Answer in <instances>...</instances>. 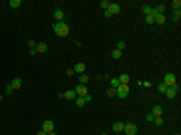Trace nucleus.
I'll return each mask as SVG.
<instances>
[{
  "label": "nucleus",
  "instance_id": "obj_1",
  "mask_svg": "<svg viewBox=\"0 0 181 135\" xmlns=\"http://www.w3.org/2000/svg\"><path fill=\"white\" fill-rule=\"evenodd\" d=\"M52 30H54L56 37H62V39L69 37V32H71V28H69V24H67L64 20H62V22H54V24H52Z\"/></svg>",
  "mask_w": 181,
  "mask_h": 135
},
{
  "label": "nucleus",
  "instance_id": "obj_2",
  "mask_svg": "<svg viewBox=\"0 0 181 135\" xmlns=\"http://www.w3.org/2000/svg\"><path fill=\"white\" fill-rule=\"evenodd\" d=\"M119 12H121V4H117V2H111V6L105 10V18H111V16L119 14Z\"/></svg>",
  "mask_w": 181,
  "mask_h": 135
},
{
  "label": "nucleus",
  "instance_id": "obj_3",
  "mask_svg": "<svg viewBox=\"0 0 181 135\" xmlns=\"http://www.w3.org/2000/svg\"><path fill=\"white\" fill-rule=\"evenodd\" d=\"M163 85H165V87H177V79H175V75H173V73H167V75L163 77Z\"/></svg>",
  "mask_w": 181,
  "mask_h": 135
},
{
  "label": "nucleus",
  "instance_id": "obj_4",
  "mask_svg": "<svg viewBox=\"0 0 181 135\" xmlns=\"http://www.w3.org/2000/svg\"><path fill=\"white\" fill-rule=\"evenodd\" d=\"M115 97L127 99V97H129V85H119V87L115 89Z\"/></svg>",
  "mask_w": 181,
  "mask_h": 135
},
{
  "label": "nucleus",
  "instance_id": "obj_5",
  "mask_svg": "<svg viewBox=\"0 0 181 135\" xmlns=\"http://www.w3.org/2000/svg\"><path fill=\"white\" fill-rule=\"evenodd\" d=\"M123 131L127 135H137V125L135 123H125L123 125Z\"/></svg>",
  "mask_w": 181,
  "mask_h": 135
},
{
  "label": "nucleus",
  "instance_id": "obj_6",
  "mask_svg": "<svg viewBox=\"0 0 181 135\" xmlns=\"http://www.w3.org/2000/svg\"><path fill=\"white\" fill-rule=\"evenodd\" d=\"M75 93H77V97H87V95H89V89H87V85H77V87H75Z\"/></svg>",
  "mask_w": 181,
  "mask_h": 135
},
{
  "label": "nucleus",
  "instance_id": "obj_7",
  "mask_svg": "<svg viewBox=\"0 0 181 135\" xmlns=\"http://www.w3.org/2000/svg\"><path fill=\"white\" fill-rule=\"evenodd\" d=\"M177 91H179V87H167V91L163 93L167 99H175L177 97Z\"/></svg>",
  "mask_w": 181,
  "mask_h": 135
},
{
  "label": "nucleus",
  "instance_id": "obj_8",
  "mask_svg": "<svg viewBox=\"0 0 181 135\" xmlns=\"http://www.w3.org/2000/svg\"><path fill=\"white\" fill-rule=\"evenodd\" d=\"M52 16H54V20H56V22H62V20H64V10H62V8H54Z\"/></svg>",
  "mask_w": 181,
  "mask_h": 135
},
{
  "label": "nucleus",
  "instance_id": "obj_9",
  "mask_svg": "<svg viewBox=\"0 0 181 135\" xmlns=\"http://www.w3.org/2000/svg\"><path fill=\"white\" fill-rule=\"evenodd\" d=\"M43 131H45V133H50V131H54V123H52L50 119H46L45 123H43Z\"/></svg>",
  "mask_w": 181,
  "mask_h": 135
},
{
  "label": "nucleus",
  "instance_id": "obj_10",
  "mask_svg": "<svg viewBox=\"0 0 181 135\" xmlns=\"http://www.w3.org/2000/svg\"><path fill=\"white\" fill-rule=\"evenodd\" d=\"M60 97H64V99H69V101H75V99H77V93H75V89H71V91L60 93Z\"/></svg>",
  "mask_w": 181,
  "mask_h": 135
},
{
  "label": "nucleus",
  "instance_id": "obj_11",
  "mask_svg": "<svg viewBox=\"0 0 181 135\" xmlns=\"http://www.w3.org/2000/svg\"><path fill=\"white\" fill-rule=\"evenodd\" d=\"M73 71H75V73H79V75H83V73L87 71V67H85V63H77V65L73 67Z\"/></svg>",
  "mask_w": 181,
  "mask_h": 135
},
{
  "label": "nucleus",
  "instance_id": "obj_12",
  "mask_svg": "<svg viewBox=\"0 0 181 135\" xmlns=\"http://www.w3.org/2000/svg\"><path fill=\"white\" fill-rule=\"evenodd\" d=\"M141 12H143L145 16H149V14H153V6H149V4H143V6H141Z\"/></svg>",
  "mask_w": 181,
  "mask_h": 135
},
{
  "label": "nucleus",
  "instance_id": "obj_13",
  "mask_svg": "<svg viewBox=\"0 0 181 135\" xmlns=\"http://www.w3.org/2000/svg\"><path fill=\"white\" fill-rule=\"evenodd\" d=\"M165 12V6L163 4H159V6H153V16H157V14H163Z\"/></svg>",
  "mask_w": 181,
  "mask_h": 135
},
{
  "label": "nucleus",
  "instance_id": "obj_14",
  "mask_svg": "<svg viewBox=\"0 0 181 135\" xmlns=\"http://www.w3.org/2000/svg\"><path fill=\"white\" fill-rule=\"evenodd\" d=\"M10 85H12V87H14V89H20V87H22V79H20V77H14V79H12V83H10Z\"/></svg>",
  "mask_w": 181,
  "mask_h": 135
},
{
  "label": "nucleus",
  "instance_id": "obj_15",
  "mask_svg": "<svg viewBox=\"0 0 181 135\" xmlns=\"http://www.w3.org/2000/svg\"><path fill=\"white\" fill-rule=\"evenodd\" d=\"M151 113H153V115H155V117H161V115H163V107H161V105H155V107H153V111H151Z\"/></svg>",
  "mask_w": 181,
  "mask_h": 135
},
{
  "label": "nucleus",
  "instance_id": "obj_16",
  "mask_svg": "<svg viewBox=\"0 0 181 135\" xmlns=\"http://www.w3.org/2000/svg\"><path fill=\"white\" fill-rule=\"evenodd\" d=\"M123 125H125V123L115 121V123H113V131H115V133H121V131H123Z\"/></svg>",
  "mask_w": 181,
  "mask_h": 135
},
{
  "label": "nucleus",
  "instance_id": "obj_17",
  "mask_svg": "<svg viewBox=\"0 0 181 135\" xmlns=\"http://www.w3.org/2000/svg\"><path fill=\"white\" fill-rule=\"evenodd\" d=\"M46 50H48L46 43H36V54H38V52H46Z\"/></svg>",
  "mask_w": 181,
  "mask_h": 135
},
{
  "label": "nucleus",
  "instance_id": "obj_18",
  "mask_svg": "<svg viewBox=\"0 0 181 135\" xmlns=\"http://www.w3.org/2000/svg\"><path fill=\"white\" fill-rule=\"evenodd\" d=\"M87 83H89V75H87V73L79 75V85H87Z\"/></svg>",
  "mask_w": 181,
  "mask_h": 135
},
{
  "label": "nucleus",
  "instance_id": "obj_19",
  "mask_svg": "<svg viewBox=\"0 0 181 135\" xmlns=\"http://www.w3.org/2000/svg\"><path fill=\"white\" fill-rule=\"evenodd\" d=\"M119 83H121V85H129V75H125V73L119 75Z\"/></svg>",
  "mask_w": 181,
  "mask_h": 135
},
{
  "label": "nucleus",
  "instance_id": "obj_20",
  "mask_svg": "<svg viewBox=\"0 0 181 135\" xmlns=\"http://www.w3.org/2000/svg\"><path fill=\"white\" fill-rule=\"evenodd\" d=\"M75 105H77V107H85V105H87L85 97H77V99H75Z\"/></svg>",
  "mask_w": 181,
  "mask_h": 135
},
{
  "label": "nucleus",
  "instance_id": "obj_21",
  "mask_svg": "<svg viewBox=\"0 0 181 135\" xmlns=\"http://www.w3.org/2000/svg\"><path fill=\"white\" fill-rule=\"evenodd\" d=\"M165 22V14H157L155 16V24H163Z\"/></svg>",
  "mask_w": 181,
  "mask_h": 135
},
{
  "label": "nucleus",
  "instance_id": "obj_22",
  "mask_svg": "<svg viewBox=\"0 0 181 135\" xmlns=\"http://www.w3.org/2000/svg\"><path fill=\"white\" fill-rule=\"evenodd\" d=\"M20 4H22L20 0H10V2H8V6H10V8H18Z\"/></svg>",
  "mask_w": 181,
  "mask_h": 135
},
{
  "label": "nucleus",
  "instance_id": "obj_23",
  "mask_svg": "<svg viewBox=\"0 0 181 135\" xmlns=\"http://www.w3.org/2000/svg\"><path fill=\"white\" fill-rule=\"evenodd\" d=\"M99 6H101L103 10H107V8L111 6V2H109V0H101V2H99Z\"/></svg>",
  "mask_w": 181,
  "mask_h": 135
},
{
  "label": "nucleus",
  "instance_id": "obj_24",
  "mask_svg": "<svg viewBox=\"0 0 181 135\" xmlns=\"http://www.w3.org/2000/svg\"><path fill=\"white\" fill-rule=\"evenodd\" d=\"M119 85H121V83H119V77H113V79H111V87H113V89H117Z\"/></svg>",
  "mask_w": 181,
  "mask_h": 135
},
{
  "label": "nucleus",
  "instance_id": "obj_25",
  "mask_svg": "<svg viewBox=\"0 0 181 135\" xmlns=\"http://www.w3.org/2000/svg\"><path fill=\"white\" fill-rule=\"evenodd\" d=\"M145 22H147V24H155V16H153V14L145 16Z\"/></svg>",
  "mask_w": 181,
  "mask_h": 135
},
{
  "label": "nucleus",
  "instance_id": "obj_26",
  "mask_svg": "<svg viewBox=\"0 0 181 135\" xmlns=\"http://www.w3.org/2000/svg\"><path fill=\"white\" fill-rule=\"evenodd\" d=\"M121 56H123V50H117V48H115V50H113V59L117 61V59H121Z\"/></svg>",
  "mask_w": 181,
  "mask_h": 135
},
{
  "label": "nucleus",
  "instance_id": "obj_27",
  "mask_svg": "<svg viewBox=\"0 0 181 135\" xmlns=\"http://www.w3.org/2000/svg\"><path fill=\"white\" fill-rule=\"evenodd\" d=\"M179 18H181V10H175L173 12V22H179Z\"/></svg>",
  "mask_w": 181,
  "mask_h": 135
},
{
  "label": "nucleus",
  "instance_id": "obj_28",
  "mask_svg": "<svg viewBox=\"0 0 181 135\" xmlns=\"http://www.w3.org/2000/svg\"><path fill=\"white\" fill-rule=\"evenodd\" d=\"M171 6H173V12H175V10H179V8H181V2H179V0H173Z\"/></svg>",
  "mask_w": 181,
  "mask_h": 135
},
{
  "label": "nucleus",
  "instance_id": "obj_29",
  "mask_svg": "<svg viewBox=\"0 0 181 135\" xmlns=\"http://www.w3.org/2000/svg\"><path fill=\"white\" fill-rule=\"evenodd\" d=\"M125 46H127V43H125V41H119V43H117V50H123Z\"/></svg>",
  "mask_w": 181,
  "mask_h": 135
},
{
  "label": "nucleus",
  "instance_id": "obj_30",
  "mask_svg": "<svg viewBox=\"0 0 181 135\" xmlns=\"http://www.w3.org/2000/svg\"><path fill=\"white\" fill-rule=\"evenodd\" d=\"M6 95H12V93H14V87H12V85H6Z\"/></svg>",
  "mask_w": 181,
  "mask_h": 135
},
{
  "label": "nucleus",
  "instance_id": "obj_31",
  "mask_svg": "<svg viewBox=\"0 0 181 135\" xmlns=\"http://www.w3.org/2000/svg\"><path fill=\"white\" fill-rule=\"evenodd\" d=\"M153 123H155V125H159V127H161V125H163V119H161V117H155V119H153Z\"/></svg>",
  "mask_w": 181,
  "mask_h": 135
},
{
  "label": "nucleus",
  "instance_id": "obj_32",
  "mask_svg": "<svg viewBox=\"0 0 181 135\" xmlns=\"http://www.w3.org/2000/svg\"><path fill=\"white\" fill-rule=\"evenodd\" d=\"M28 48L34 50V48H36V41H28Z\"/></svg>",
  "mask_w": 181,
  "mask_h": 135
},
{
  "label": "nucleus",
  "instance_id": "obj_33",
  "mask_svg": "<svg viewBox=\"0 0 181 135\" xmlns=\"http://www.w3.org/2000/svg\"><path fill=\"white\" fill-rule=\"evenodd\" d=\"M157 91H159V93H161V95H163V93H165V91H167V87H165V85H163V83H161V85H159V87H157Z\"/></svg>",
  "mask_w": 181,
  "mask_h": 135
},
{
  "label": "nucleus",
  "instance_id": "obj_34",
  "mask_svg": "<svg viewBox=\"0 0 181 135\" xmlns=\"http://www.w3.org/2000/svg\"><path fill=\"white\" fill-rule=\"evenodd\" d=\"M153 119H155L153 113H147V115H145V121H153Z\"/></svg>",
  "mask_w": 181,
  "mask_h": 135
},
{
  "label": "nucleus",
  "instance_id": "obj_35",
  "mask_svg": "<svg viewBox=\"0 0 181 135\" xmlns=\"http://www.w3.org/2000/svg\"><path fill=\"white\" fill-rule=\"evenodd\" d=\"M107 95H109V97H115V89H113V87H109V89H107Z\"/></svg>",
  "mask_w": 181,
  "mask_h": 135
},
{
  "label": "nucleus",
  "instance_id": "obj_36",
  "mask_svg": "<svg viewBox=\"0 0 181 135\" xmlns=\"http://www.w3.org/2000/svg\"><path fill=\"white\" fill-rule=\"evenodd\" d=\"M36 135H48V133H45V131H43V129H40V131H38V133Z\"/></svg>",
  "mask_w": 181,
  "mask_h": 135
},
{
  "label": "nucleus",
  "instance_id": "obj_37",
  "mask_svg": "<svg viewBox=\"0 0 181 135\" xmlns=\"http://www.w3.org/2000/svg\"><path fill=\"white\" fill-rule=\"evenodd\" d=\"M48 135H56V133H54V131H50V133H48Z\"/></svg>",
  "mask_w": 181,
  "mask_h": 135
},
{
  "label": "nucleus",
  "instance_id": "obj_38",
  "mask_svg": "<svg viewBox=\"0 0 181 135\" xmlns=\"http://www.w3.org/2000/svg\"><path fill=\"white\" fill-rule=\"evenodd\" d=\"M0 101H2V95H0Z\"/></svg>",
  "mask_w": 181,
  "mask_h": 135
},
{
  "label": "nucleus",
  "instance_id": "obj_39",
  "mask_svg": "<svg viewBox=\"0 0 181 135\" xmlns=\"http://www.w3.org/2000/svg\"><path fill=\"white\" fill-rule=\"evenodd\" d=\"M101 135H107V133H101Z\"/></svg>",
  "mask_w": 181,
  "mask_h": 135
},
{
  "label": "nucleus",
  "instance_id": "obj_40",
  "mask_svg": "<svg viewBox=\"0 0 181 135\" xmlns=\"http://www.w3.org/2000/svg\"><path fill=\"white\" fill-rule=\"evenodd\" d=\"M175 135H179V133H175Z\"/></svg>",
  "mask_w": 181,
  "mask_h": 135
}]
</instances>
